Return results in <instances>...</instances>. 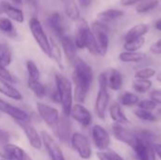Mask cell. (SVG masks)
I'll return each mask as SVG.
<instances>
[{
    "instance_id": "1",
    "label": "cell",
    "mask_w": 161,
    "mask_h": 160,
    "mask_svg": "<svg viewBox=\"0 0 161 160\" xmlns=\"http://www.w3.org/2000/svg\"><path fill=\"white\" fill-rule=\"evenodd\" d=\"M73 82L75 84L74 99L76 103L83 104L89 94L93 82L94 74L91 65L80 58H76L73 62Z\"/></svg>"
},
{
    "instance_id": "2",
    "label": "cell",
    "mask_w": 161,
    "mask_h": 160,
    "mask_svg": "<svg viewBox=\"0 0 161 160\" xmlns=\"http://www.w3.org/2000/svg\"><path fill=\"white\" fill-rule=\"evenodd\" d=\"M56 91L59 97L62 114L70 117L71 109L74 105V90L71 80L60 73H55Z\"/></svg>"
},
{
    "instance_id": "3",
    "label": "cell",
    "mask_w": 161,
    "mask_h": 160,
    "mask_svg": "<svg viewBox=\"0 0 161 160\" xmlns=\"http://www.w3.org/2000/svg\"><path fill=\"white\" fill-rule=\"evenodd\" d=\"M110 95L108 92V83H107V75L105 72L100 73L98 76V91L95 98L94 109L97 117L100 120H106L107 113L109 108Z\"/></svg>"
},
{
    "instance_id": "4",
    "label": "cell",
    "mask_w": 161,
    "mask_h": 160,
    "mask_svg": "<svg viewBox=\"0 0 161 160\" xmlns=\"http://www.w3.org/2000/svg\"><path fill=\"white\" fill-rule=\"evenodd\" d=\"M29 28L31 31V34L42 51L44 55H46L48 58H52V46H51V41H49L48 37L46 36V33L42 27V23L40 20L36 17H32L29 21Z\"/></svg>"
},
{
    "instance_id": "5",
    "label": "cell",
    "mask_w": 161,
    "mask_h": 160,
    "mask_svg": "<svg viewBox=\"0 0 161 160\" xmlns=\"http://www.w3.org/2000/svg\"><path fill=\"white\" fill-rule=\"evenodd\" d=\"M91 30L92 31L97 45H98V49H99V55L100 56H106L108 50V46H109V37H108V33H109V28L107 25L106 23L96 20L93 21L91 24Z\"/></svg>"
},
{
    "instance_id": "6",
    "label": "cell",
    "mask_w": 161,
    "mask_h": 160,
    "mask_svg": "<svg viewBox=\"0 0 161 160\" xmlns=\"http://www.w3.org/2000/svg\"><path fill=\"white\" fill-rule=\"evenodd\" d=\"M70 143L80 158L89 160L92 156V149L89 139L80 132H74L71 136Z\"/></svg>"
},
{
    "instance_id": "7",
    "label": "cell",
    "mask_w": 161,
    "mask_h": 160,
    "mask_svg": "<svg viewBox=\"0 0 161 160\" xmlns=\"http://www.w3.org/2000/svg\"><path fill=\"white\" fill-rule=\"evenodd\" d=\"M111 132L115 140L127 145L131 149L135 150L140 141L135 131L129 130L128 128L125 127V125L113 124L111 125Z\"/></svg>"
},
{
    "instance_id": "8",
    "label": "cell",
    "mask_w": 161,
    "mask_h": 160,
    "mask_svg": "<svg viewBox=\"0 0 161 160\" xmlns=\"http://www.w3.org/2000/svg\"><path fill=\"white\" fill-rule=\"evenodd\" d=\"M92 140L93 145L99 151H107L108 150L111 140L108 131L100 124H94L92 127Z\"/></svg>"
},
{
    "instance_id": "9",
    "label": "cell",
    "mask_w": 161,
    "mask_h": 160,
    "mask_svg": "<svg viewBox=\"0 0 161 160\" xmlns=\"http://www.w3.org/2000/svg\"><path fill=\"white\" fill-rule=\"evenodd\" d=\"M36 106L40 118L46 124V125L53 128L60 118L59 111L56 108L42 102H38Z\"/></svg>"
},
{
    "instance_id": "10",
    "label": "cell",
    "mask_w": 161,
    "mask_h": 160,
    "mask_svg": "<svg viewBox=\"0 0 161 160\" xmlns=\"http://www.w3.org/2000/svg\"><path fill=\"white\" fill-rule=\"evenodd\" d=\"M16 124L24 131L30 146L34 148L35 150H41L43 145L42 136L34 127V125L30 123V121L29 122H16Z\"/></svg>"
},
{
    "instance_id": "11",
    "label": "cell",
    "mask_w": 161,
    "mask_h": 160,
    "mask_svg": "<svg viewBox=\"0 0 161 160\" xmlns=\"http://www.w3.org/2000/svg\"><path fill=\"white\" fill-rule=\"evenodd\" d=\"M70 117L82 127H89L92 124V114L83 104H74L71 109Z\"/></svg>"
},
{
    "instance_id": "12",
    "label": "cell",
    "mask_w": 161,
    "mask_h": 160,
    "mask_svg": "<svg viewBox=\"0 0 161 160\" xmlns=\"http://www.w3.org/2000/svg\"><path fill=\"white\" fill-rule=\"evenodd\" d=\"M41 136L42 139V143L48 153L50 160H66L63 152L55 139L46 131H42Z\"/></svg>"
},
{
    "instance_id": "13",
    "label": "cell",
    "mask_w": 161,
    "mask_h": 160,
    "mask_svg": "<svg viewBox=\"0 0 161 160\" xmlns=\"http://www.w3.org/2000/svg\"><path fill=\"white\" fill-rule=\"evenodd\" d=\"M0 113H5L15 122H29L30 117L24 109L11 105L10 103L0 98Z\"/></svg>"
},
{
    "instance_id": "14",
    "label": "cell",
    "mask_w": 161,
    "mask_h": 160,
    "mask_svg": "<svg viewBox=\"0 0 161 160\" xmlns=\"http://www.w3.org/2000/svg\"><path fill=\"white\" fill-rule=\"evenodd\" d=\"M54 130L55 136L62 142H68L71 140V122L69 120V117H66L64 115L60 116L58 122L55 124V126L52 128Z\"/></svg>"
},
{
    "instance_id": "15",
    "label": "cell",
    "mask_w": 161,
    "mask_h": 160,
    "mask_svg": "<svg viewBox=\"0 0 161 160\" xmlns=\"http://www.w3.org/2000/svg\"><path fill=\"white\" fill-rule=\"evenodd\" d=\"M154 144L155 143L140 140L137 147L134 150L137 160H157V155L154 150Z\"/></svg>"
},
{
    "instance_id": "16",
    "label": "cell",
    "mask_w": 161,
    "mask_h": 160,
    "mask_svg": "<svg viewBox=\"0 0 161 160\" xmlns=\"http://www.w3.org/2000/svg\"><path fill=\"white\" fill-rule=\"evenodd\" d=\"M107 75V83L108 90H111L113 91H118L123 88L124 84V77L122 73L115 69V68H109L107 71H105Z\"/></svg>"
},
{
    "instance_id": "17",
    "label": "cell",
    "mask_w": 161,
    "mask_h": 160,
    "mask_svg": "<svg viewBox=\"0 0 161 160\" xmlns=\"http://www.w3.org/2000/svg\"><path fill=\"white\" fill-rule=\"evenodd\" d=\"M60 41V45H61V49L63 51V54L67 59V61L71 64H73V62L75 60V58H77L76 56V46L75 43V41L69 37V36H63L59 39Z\"/></svg>"
},
{
    "instance_id": "18",
    "label": "cell",
    "mask_w": 161,
    "mask_h": 160,
    "mask_svg": "<svg viewBox=\"0 0 161 160\" xmlns=\"http://www.w3.org/2000/svg\"><path fill=\"white\" fill-rule=\"evenodd\" d=\"M108 113L110 119L113 121V124H118L122 125H126L130 124L128 117L123 111V107L118 102H114L109 106Z\"/></svg>"
},
{
    "instance_id": "19",
    "label": "cell",
    "mask_w": 161,
    "mask_h": 160,
    "mask_svg": "<svg viewBox=\"0 0 161 160\" xmlns=\"http://www.w3.org/2000/svg\"><path fill=\"white\" fill-rule=\"evenodd\" d=\"M48 23L51 30L57 37H58V39L65 36V25L59 12H53L48 18Z\"/></svg>"
},
{
    "instance_id": "20",
    "label": "cell",
    "mask_w": 161,
    "mask_h": 160,
    "mask_svg": "<svg viewBox=\"0 0 161 160\" xmlns=\"http://www.w3.org/2000/svg\"><path fill=\"white\" fill-rule=\"evenodd\" d=\"M3 152L4 157L8 160H25L27 156L24 149L9 142L4 145Z\"/></svg>"
},
{
    "instance_id": "21",
    "label": "cell",
    "mask_w": 161,
    "mask_h": 160,
    "mask_svg": "<svg viewBox=\"0 0 161 160\" xmlns=\"http://www.w3.org/2000/svg\"><path fill=\"white\" fill-rule=\"evenodd\" d=\"M0 7H1V10L7 14L8 19H11V20L15 21L16 23H19V24H21L25 21L24 12L19 8L14 7V6H12V5H10L5 1L1 2Z\"/></svg>"
},
{
    "instance_id": "22",
    "label": "cell",
    "mask_w": 161,
    "mask_h": 160,
    "mask_svg": "<svg viewBox=\"0 0 161 160\" xmlns=\"http://www.w3.org/2000/svg\"><path fill=\"white\" fill-rule=\"evenodd\" d=\"M0 93L15 101L23 100V94L10 83L0 78Z\"/></svg>"
},
{
    "instance_id": "23",
    "label": "cell",
    "mask_w": 161,
    "mask_h": 160,
    "mask_svg": "<svg viewBox=\"0 0 161 160\" xmlns=\"http://www.w3.org/2000/svg\"><path fill=\"white\" fill-rule=\"evenodd\" d=\"M148 31H149L148 25H146L144 23L137 24L134 26H132L126 32V34L125 36V41H131V40H135V39L142 38L145 34H147Z\"/></svg>"
},
{
    "instance_id": "24",
    "label": "cell",
    "mask_w": 161,
    "mask_h": 160,
    "mask_svg": "<svg viewBox=\"0 0 161 160\" xmlns=\"http://www.w3.org/2000/svg\"><path fill=\"white\" fill-rule=\"evenodd\" d=\"M90 26L87 24L86 21L82 20L78 25L75 38V43L77 49H84L86 47V38H87V32L89 30Z\"/></svg>"
},
{
    "instance_id": "25",
    "label": "cell",
    "mask_w": 161,
    "mask_h": 160,
    "mask_svg": "<svg viewBox=\"0 0 161 160\" xmlns=\"http://www.w3.org/2000/svg\"><path fill=\"white\" fill-rule=\"evenodd\" d=\"M147 58L146 54L142 52H127L120 53L119 59L124 63H142Z\"/></svg>"
},
{
    "instance_id": "26",
    "label": "cell",
    "mask_w": 161,
    "mask_h": 160,
    "mask_svg": "<svg viewBox=\"0 0 161 160\" xmlns=\"http://www.w3.org/2000/svg\"><path fill=\"white\" fill-rule=\"evenodd\" d=\"M140 102V97L137 93L133 91H125L120 94L118 98V103L122 107L132 108L136 107Z\"/></svg>"
},
{
    "instance_id": "27",
    "label": "cell",
    "mask_w": 161,
    "mask_h": 160,
    "mask_svg": "<svg viewBox=\"0 0 161 160\" xmlns=\"http://www.w3.org/2000/svg\"><path fill=\"white\" fill-rule=\"evenodd\" d=\"M64 9L66 15L72 21H79L80 20V11L79 8L76 5L75 0H64Z\"/></svg>"
},
{
    "instance_id": "28",
    "label": "cell",
    "mask_w": 161,
    "mask_h": 160,
    "mask_svg": "<svg viewBox=\"0 0 161 160\" xmlns=\"http://www.w3.org/2000/svg\"><path fill=\"white\" fill-rule=\"evenodd\" d=\"M124 15H125V12L123 10L110 8V9L103 10V11L99 12L97 14V18H98L99 21H102L104 23H107V22H110V21H113L115 19L121 18Z\"/></svg>"
},
{
    "instance_id": "29",
    "label": "cell",
    "mask_w": 161,
    "mask_h": 160,
    "mask_svg": "<svg viewBox=\"0 0 161 160\" xmlns=\"http://www.w3.org/2000/svg\"><path fill=\"white\" fill-rule=\"evenodd\" d=\"M153 87V82L148 79H137L135 78L132 82V89L137 93H146Z\"/></svg>"
},
{
    "instance_id": "30",
    "label": "cell",
    "mask_w": 161,
    "mask_h": 160,
    "mask_svg": "<svg viewBox=\"0 0 161 160\" xmlns=\"http://www.w3.org/2000/svg\"><path fill=\"white\" fill-rule=\"evenodd\" d=\"M12 61V53L10 47L6 42H0V65L8 67Z\"/></svg>"
},
{
    "instance_id": "31",
    "label": "cell",
    "mask_w": 161,
    "mask_h": 160,
    "mask_svg": "<svg viewBox=\"0 0 161 160\" xmlns=\"http://www.w3.org/2000/svg\"><path fill=\"white\" fill-rule=\"evenodd\" d=\"M27 87L37 98L42 99L46 96V93H47L46 87L40 80L39 81H27Z\"/></svg>"
},
{
    "instance_id": "32",
    "label": "cell",
    "mask_w": 161,
    "mask_h": 160,
    "mask_svg": "<svg viewBox=\"0 0 161 160\" xmlns=\"http://www.w3.org/2000/svg\"><path fill=\"white\" fill-rule=\"evenodd\" d=\"M27 81H39L41 78V72L37 64L33 60H27L25 63Z\"/></svg>"
},
{
    "instance_id": "33",
    "label": "cell",
    "mask_w": 161,
    "mask_h": 160,
    "mask_svg": "<svg viewBox=\"0 0 161 160\" xmlns=\"http://www.w3.org/2000/svg\"><path fill=\"white\" fill-rule=\"evenodd\" d=\"M134 115L140 121H142L144 123H157V122H158V118L157 117V115L154 112L140 109L138 108L134 110Z\"/></svg>"
},
{
    "instance_id": "34",
    "label": "cell",
    "mask_w": 161,
    "mask_h": 160,
    "mask_svg": "<svg viewBox=\"0 0 161 160\" xmlns=\"http://www.w3.org/2000/svg\"><path fill=\"white\" fill-rule=\"evenodd\" d=\"M144 43H145V39L144 37H142L139 39L125 41L124 49L125 51H127V52H139L143 47Z\"/></svg>"
},
{
    "instance_id": "35",
    "label": "cell",
    "mask_w": 161,
    "mask_h": 160,
    "mask_svg": "<svg viewBox=\"0 0 161 160\" xmlns=\"http://www.w3.org/2000/svg\"><path fill=\"white\" fill-rule=\"evenodd\" d=\"M158 0H145L144 2H141L137 7L136 10L138 13H145L153 10L158 6Z\"/></svg>"
},
{
    "instance_id": "36",
    "label": "cell",
    "mask_w": 161,
    "mask_h": 160,
    "mask_svg": "<svg viewBox=\"0 0 161 160\" xmlns=\"http://www.w3.org/2000/svg\"><path fill=\"white\" fill-rule=\"evenodd\" d=\"M156 75H157V71L151 67H145V68L140 69L134 74L135 78L137 79H148V80L155 77Z\"/></svg>"
},
{
    "instance_id": "37",
    "label": "cell",
    "mask_w": 161,
    "mask_h": 160,
    "mask_svg": "<svg viewBox=\"0 0 161 160\" xmlns=\"http://www.w3.org/2000/svg\"><path fill=\"white\" fill-rule=\"evenodd\" d=\"M136 135L138 136V138L143 141H147V142H151V143H155V140H156V135L154 134V132H152L149 129H145V128H140L138 130H135Z\"/></svg>"
},
{
    "instance_id": "38",
    "label": "cell",
    "mask_w": 161,
    "mask_h": 160,
    "mask_svg": "<svg viewBox=\"0 0 161 160\" xmlns=\"http://www.w3.org/2000/svg\"><path fill=\"white\" fill-rule=\"evenodd\" d=\"M98 160H125L118 153L112 150L99 151L96 153Z\"/></svg>"
},
{
    "instance_id": "39",
    "label": "cell",
    "mask_w": 161,
    "mask_h": 160,
    "mask_svg": "<svg viewBox=\"0 0 161 160\" xmlns=\"http://www.w3.org/2000/svg\"><path fill=\"white\" fill-rule=\"evenodd\" d=\"M0 31L8 35L14 33V26L10 19L6 17H0Z\"/></svg>"
},
{
    "instance_id": "40",
    "label": "cell",
    "mask_w": 161,
    "mask_h": 160,
    "mask_svg": "<svg viewBox=\"0 0 161 160\" xmlns=\"http://www.w3.org/2000/svg\"><path fill=\"white\" fill-rule=\"evenodd\" d=\"M137 107H138V108H140V109H143V110H147V111L153 112L154 110L157 109L158 105H157L153 100H151V99L149 98V99L140 100V102H139V104L137 105Z\"/></svg>"
},
{
    "instance_id": "41",
    "label": "cell",
    "mask_w": 161,
    "mask_h": 160,
    "mask_svg": "<svg viewBox=\"0 0 161 160\" xmlns=\"http://www.w3.org/2000/svg\"><path fill=\"white\" fill-rule=\"evenodd\" d=\"M0 78L8 81L10 84L15 82V79H14V76L12 75V74L7 69V67H4L2 65H0Z\"/></svg>"
},
{
    "instance_id": "42",
    "label": "cell",
    "mask_w": 161,
    "mask_h": 160,
    "mask_svg": "<svg viewBox=\"0 0 161 160\" xmlns=\"http://www.w3.org/2000/svg\"><path fill=\"white\" fill-rule=\"evenodd\" d=\"M149 96H150V99L153 100L157 105H161V89L151 91Z\"/></svg>"
},
{
    "instance_id": "43",
    "label": "cell",
    "mask_w": 161,
    "mask_h": 160,
    "mask_svg": "<svg viewBox=\"0 0 161 160\" xmlns=\"http://www.w3.org/2000/svg\"><path fill=\"white\" fill-rule=\"evenodd\" d=\"M150 52L154 55L159 56L161 55V39L158 40L150 46Z\"/></svg>"
},
{
    "instance_id": "44",
    "label": "cell",
    "mask_w": 161,
    "mask_h": 160,
    "mask_svg": "<svg viewBox=\"0 0 161 160\" xmlns=\"http://www.w3.org/2000/svg\"><path fill=\"white\" fill-rule=\"evenodd\" d=\"M9 133L2 128H0V142L3 143L4 145L8 143V141H9Z\"/></svg>"
},
{
    "instance_id": "45",
    "label": "cell",
    "mask_w": 161,
    "mask_h": 160,
    "mask_svg": "<svg viewBox=\"0 0 161 160\" xmlns=\"http://www.w3.org/2000/svg\"><path fill=\"white\" fill-rule=\"evenodd\" d=\"M142 1H144V0H121L120 3L124 7H130V6H133L137 3H141Z\"/></svg>"
},
{
    "instance_id": "46",
    "label": "cell",
    "mask_w": 161,
    "mask_h": 160,
    "mask_svg": "<svg viewBox=\"0 0 161 160\" xmlns=\"http://www.w3.org/2000/svg\"><path fill=\"white\" fill-rule=\"evenodd\" d=\"M154 150L157 155V157L161 160V143H155L154 144Z\"/></svg>"
},
{
    "instance_id": "47",
    "label": "cell",
    "mask_w": 161,
    "mask_h": 160,
    "mask_svg": "<svg viewBox=\"0 0 161 160\" xmlns=\"http://www.w3.org/2000/svg\"><path fill=\"white\" fill-rule=\"evenodd\" d=\"M77 1H78L79 5L84 8H89L92 4V0H77Z\"/></svg>"
},
{
    "instance_id": "48",
    "label": "cell",
    "mask_w": 161,
    "mask_h": 160,
    "mask_svg": "<svg viewBox=\"0 0 161 160\" xmlns=\"http://www.w3.org/2000/svg\"><path fill=\"white\" fill-rule=\"evenodd\" d=\"M26 1H27L28 5L31 6L33 8H35V9L38 8V0H26Z\"/></svg>"
},
{
    "instance_id": "49",
    "label": "cell",
    "mask_w": 161,
    "mask_h": 160,
    "mask_svg": "<svg viewBox=\"0 0 161 160\" xmlns=\"http://www.w3.org/2000/svg\"><path fill=\"white\" fill-rule=\"evenodd\" d=\"M155 27H156V29H158V30L161 31V19L158 20V21L156 22V24H155Z\"/></svg>"
},
{
    "instance_id": "50",
    "label": "cell",
    "mask_w": 161,
    "mask_h": 160,
    "mask_svg": "<svg viewBox=\"0 0 161 160\" xmlns=\"http://www.w3.org/2000/svg\"><path fill=\"white\" fill-rule=\"evenodd\" d=\"M156 115H157V117L158 118V120L161 119V108L159 109H158V111H157V113H155Z\"/></svg>"
},
{
    "instance_id": "51",
    "label": "cell",
    "mask_w": 161,
    "mask_h": 160,
    "mask_svg": "<svg viewBox=\"0 0 161 160\" xmlns=\"http://www.w3.org/2000/svg\"><path fill=\"white\" fill-rule=\"evenodd\" d=\"M156 78H157V81H158V82H160L161 83V73L157 74V75H156Z\"/></svg>"
},
{
    "instance_id": "52",
    "label": "cell",
    "mask_w": 161,
    "mask_h": 160,
    "mask_svg": "<svg viewBox=\"0 0 161 160\" xmlns=\"http://www.w3.org/2000/svg\"><path fill=\"white\" fill-rule=\"evenodd\" d=\"M8 1H11V2H13V3H15L17 5H20L23 2V0H8Z\"/></svg>"
},
{
    "instance_id": "53",
    "label": "cell",
    "mask_w": 161,
    "mask_h": 160,
    "mask_svg": "<svg viewBox=\"0 0 161 160\" xmlns=\"http://www.w3.org/2000/svg\"><path fill=\"white\" fill-rule=\"evenodd\" d=\"M25 160H32V158H31V157H30L27 155V156H26V158H25Z\"/></svg>"
},
{
    "instance_id": "54",
    "label": "cell",
    "mask_w": 161,
    "mask_h": 160,
    "mask_svg": "<svg viewBox=\"0 0 161 160\" xmlns=\"http://www.w3.org/2000/svg\"><path fill=\"white\" fill-rule=\"evenodd\" d=\"M0 160H8V159H6L5 157H1V158H0Z\"/></svg>"
},
{
    "instance_id": "55",
    "label": "cell",
    "mask_w": 161,
    "mask_h": 160,
    "mask_svg": "<svg viewBox=\"0 0 161 160\" xmlns=\"http://www.w3.org/2000/svg\"><path fill=\"white\" fill-rule=\"evenodd\" d=\"M0 158H1V154H0Z\"/></svg>"
},
{
    "instance_id": "56",
    "label": "cell",
    "mask_w": 161,
    "mask_h": 160,
    "mask_svg": "<svg viewBox=\"0 0 161 160\" xmlns=\"http://www.w3.org/2000/svg\"><path fill=\"white\" fill-rule=\"evenodd\" d=\"M0 116H1V113H0Z\"/></svg>"
}]
</instances>
